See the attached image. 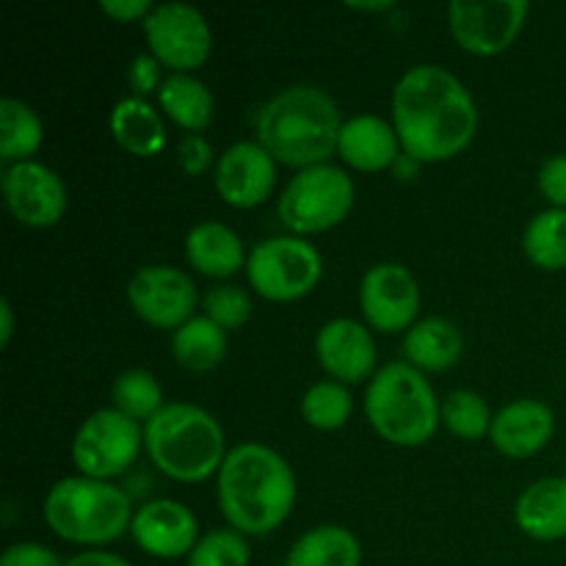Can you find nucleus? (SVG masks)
Listing matches in <instances>:
<instances>
[{
	"label": "nucleus",
	"instance_id": "nucleus-1",
	"mask_svg": "<svg viewBox=\"0 0 566 566\" xmlns=\"http://www.w3.org/2000/svg\"><path fill=\"white\" fill-rule=\"evenodd\" d=\"M390 111L403 155L415 164L457 158L479 130V108L470 88L437 64L403 72L392 88Z\"/></svg>",
	"mask_w": 566,
	"mask_h": 566
},
{
	"label": "nucleus",
	"instance_id": "nucleus-2",
	"mask_svg": "<svg viewBox=\"0 0 566 566\" xmlns=\"http://www.w3.org/2000/svg\"><path fill=\"white\" fill-rule=\"evenodd\" d=\"M216 495L224 520L243 536H269L291 517L296 475L291 464L263 442H241L227 453Z\"/></svg>",
	"mask_w": 566,
	"mask_h": 566
},
{
	"label": "nucleus",
	"instance_id": "nucleus-3",
	"mask_svg": "<svg viewBox=\"0 0 566 566\" xmlns=\"http://www.w3.org/2000/svg\"><path fill=\"white\" fill-rule=\"evenodd\" d=\"M340 111L337 103L318 86H287L276 92L254 119L258 144H263L276 164L293 169L326 164L337 153L340 138Z\"/></svg>",
	"mask_w": 566,
	"mask_h": 566
},
{
	"label": "nucleus",
	"instance_id": "nucleus-4",
	"mask_svg": "<svg viewBox=\"0 0 566 566\" xmlns=\"http://www.w3.org/2000/svg\"><path fill=\"white\" fill-rule=\"evenodd\" d=\"M144 451L171 481L199 484L219 475L227 459L224 429L197 403H166L144 423Z\"/></svg>",
	"mask_w": 566,
	"mask_h": 566
},
{
	"label": "nucleus",
	"instance_id": "nucleus-5",
	"mask_svg": "<svg viewBox=\"0 0 566 566\" xmlns=\"http://www.w3.org/2000/svg\"><path fill=\"white\" fill-rule=\"evenodd\" d=\"M365 418L385 442L398 448L426 446L437 434L442 407L423 370L407 359L381 365L365 390Z\"/></svg>",
	"mask_w": 566,
	"mask_h": 566
},
{
	"label": "nucleus",
	"instance_id": "nucleus-6",
	"mask_svg": "<svg viewBox=\"0 0 566 566\" xmlns=\"http://www.w3.org/2000/svg\"><path fill=\"white\" fill-rule=\"evenodd\" d=\"M130 495L111 481L70 475L50 486L44 497V523L72 545L103 547L133 525Z\"/></svg>",
	"mask_w": 566,
	"mask_h": 566
},
{
	"label": "nucleus",
	"instance_id": "nucleus-7",
	"mask_svg": "<svg viewBox=\"0 0 566 566\" xmlns=\"http://www.w3.org/2000/svg\"><path fill=\"white\" fill-rule=\"evenodd\" d=\"M354 197V180L340 166L318 164L291 177L276 202V213L293 235H315L346 221Z\"/></svg>",
	"mask_w": 566,
	"mask_h": 566
},
{
	"label": "nucleus",
	"instance_id": "nucleus-8",
	"mask_svg": "<svg viewBox=\"0 0 566 566\" xmlns=\"http://www.w3.org/2000/svg\"><path fill=\"white\" fill-rule=\"evenodd\" d=\"M324 274L321 252L298 235H274L249 252L247 280L269 302H296L313 293Z\"/></svg>",
	"mask_w": 566,
	"mask_h": 566
},
{
	"label": "nucleus",
	"instance_id": "nucleus-9",
	"mask_svg": "<svg viewBox=\"0 0 566 566\" xmlns=\"http://www.w3.org/2000/svg\"><path fill=\"white\" fill-rule=\"evenodd\" d=\"M144 448V429L114 407L88 415L72 440V464L77 475L111 481L127 473Z\"/></svg>",
	"mask_w": 566,
	"mask_h": 566
},
{
	"label": "nucleus",
	"instance_id": "nucleus-10",
	"mask_svg": "<svg viewBox=\"0 0 566 566\" xmlns=\"http://www.w3.org/2000/svg\"><path fill=\"white\" fill-rule=\"evenodd\" d=\"M144 25L147 48L160 66L188 75L208 61L213 33L202 11L191 3H160L149 11Z\"/></svg>",
	"mask_w": 566,
	"mask_h": 566
},
{
	"label": "nucleus",
	"instance_id": "nucleus-11",
	"mask_svg": "<svg viewBox=\"0 0 566 566\" xmlns=\"http://www.w3.org/2000/svg\"><path fill=\"white\" fill-rule=\"evenodd\" d=\"M525 0H453L448 25L462 50L473 55H497L514 44L528 17Z\"/></svg>",
	"mask_w": 566,
	"mask_h": 566
},
{
	"label": "nucleus",
	"instance_id": "nucleus-12",
	"mask_svg": "<svg viewBox=\"0 0 566 566\" xmlns=\"http://www.w3.org/2000/svg\"><path fill=\"white\" fill-rule=\"evenodd\" d=\"M127 304L144 324L155 329H180L193 318L199 293L191 276L171 265H144L127 282Z\"/></svg>",
	"mask_w": 566,
	"mask_h": 566
},
{
	"label": "nucleus",
	"instance_id": "nucleus-13",
	"mask_svg": "<svg viewBox=\"0 0 566 566\" xmlns=\"http://www.w3.org/2000/svg\"><path fill=\"white\" fill-rule=\"evenodd\" d=\"M359 307L370 329L381 335H407L418 324L420 285L401 263H379L359 282Z\"/></svg>",
	"mask_w": 566,
	"mask_h": 566
},
{
	"label": "nucleus",
	"instance_id": "nucleus-14",
	"mask_svg": "<svg viewBox=\"0 0 566 566\" xmlns=\"http://www.w3.org/2000/svg\"><path fill=\"white\" fill-rule=\"evenodd\" d=\"M6 205L20 224L33 230L55 227L66 213V186L50 166L39 160L9 164L0 175Z\"/></svg>",
	"mask_w": 566,
	"mask_h": 566
},
{
	"label": "nucleus",
	"instance_id": "nucleus-15",
	"mask_svg": "<svg viewBox=\"0 0 566 566\" xmlns=\"http://www.w3.org/2000/svg\"><path fill=\"white\" fill-rule=\"evenodd\" d=\"M213 182L230 208L249 210L271 197L276 182V160L258 142H235L221 153Z\"/></svg>",
	"mask_w": 566,
	"mask_h": 566
},
{
	"label": "nucleus",
	"instance_id": "nucleus-16",
	"mask_svg": "<svg viewBox=\"0 0 566 566\" xmlns=\"http://www.w3.org/2000/svg\"><path fill=\"white\" fill-rule=\"evenodd\" d=\"M130 534L147 556L164 558V562L188 558L199 542V520L186 503L158 497L136 509Z\"/></svg>",
	"mask_w": 566,
	"mask_h": 566
},
{
	"label": "nucleus",
	"instance_id": "nucleus-17",
	"mask_svg": "<svg viewBox=\"0 0 566 566\" xmlns=\"http://www.w3.org/2000/svg\"><path fill=\"white\" fill-rule=\"evenodd\" d=\"M315 354L326 374L340 385H363L374 379L376 340L354 318H332L315 335Z\"/></svg>",
	"mask_w": 566,
	"mask_h": 566
},
{
	"label": "nucleus",
	"instance_id": "nucleus-18",
	"mask_svg": "<svg viewBox=\"0 0 566 566\" xmlns=\"http://www.w3.org/2000/svg\"><path fill=\"white\" fill-rule=\"evenodd\" d=\"M556 434V415L545 401L517 398L497 409L492 418L490 440L497 453L509 459H528L545 451Z\"/></svg>",
	"mask_w": 566,
	"mask_h": 566
},
{
	"label": "nucleus",
	"instance_id": "nucleus-19",
	"mask_svg": "<svg viewBox=\"0 0 566 566\" xmlns=\"http://www.w3.org/2000/svg\"><path fill=\"white\" fill-rule=\"evenodd\" d=\"M398 133L392 122H385L374 114H357L343 122L337 153L352 169L357 171H385L398 164Z\"/></svg>",
	"mask_w": 566,
	"mask_h": 566
},
{
	"label": "nucleus",
	"instance_id": "nucleus-20",
	"mask_svg": "<svg viewBox=\"0 0 566 566\" xmlns=\"http://www.w3.org/2000/svg\"><path fill=\"white\" fill-rule=\"evenodd\" d=\"M514 523L536 542L566 539V475L539 479L520 492Z\"/></svg>",
	"mask_w": 566,
	"mask_h": 566
},
{
	"label": "nucleus",
	"instance_id": "nucleus-21",
	"mask_svg": "<svg viewBox=\"0 0 566 566\" xmlns=\"http://www.w3.org/2000/svg\"><path fill=\"white\" fill-rule=\"evenodd\" d=\"M186 260L193 271L210 280H227L247 269L249 254L243 252V241L232 227L221 221H199L186 235Z\"/></svg>",
	"mask_w": 566,
	"mask_h": 566
},
{
	"label": "nucleus",
	"instance_id": "nucleus-22",
	"mask_svg": "<svg viewBox=\"0 0 566 566\" xmlns=\"http://www.w3.org/2000/svg\"><path fill=\"white\" fill-rule=\"evenodd\" d=\"M403 359L423 374H440L453 368L464 354V337L453 321L429 315L420 318L412 329L403 335Z\"/></svg>",
	"mask_w": 566,
	"mask_h": 566
},
{
	"label": "nucleus",
	"instance_id": "nucleus-23",
	"mask_svg": "<svg viewBox=\"0 0 566 566\" xmlns=\"http://www.w3.org/2000/svg\"><path fill=\"white\" fill-rule=\"evenodd\" d=\"M111 136L116 138L122 149H127L136 158H153L166 147V127L153 103L144 97H122L111 108Z\"/></svg>",
	"mask_w": 566,
	"mask_h": 566
},
{
	"label": "nucleus",
	"instance_id": "nucleus-24",
	"mask_svg": "<svg viewBox=\"0 0 566 566\" xmlns=\"http://www.w3.org/2000/svg\"><path fill=\"white\" fill-rule=\"evenodd\" d=\"M158 105L175 125L188 133H202L213 122L216 99L210 88L193 75L171 72L158 88Z\"/></svg>",
	"mask_w": 566,
	"mask_h": 566
},
{
	"label": "nucleus",
	"instance_id": "nucleus-25",
	"mask_svg": "<svg viewBox=\"0 0 566 566\" xmlns=\"http://www.w3.org/2000/svg\"><path fill=\"white\" fill-rule=\"evenodd\" d=\"M171 357L191 374H208L227 357V332L208 315H193L180 329L171 332Z\"/></svg>",
	"mask_w": 566,
	"mask_h": 566
},
{
	"label": "nucleus",
	"instance_id": "nucleus-26",
	"mask_svg": "<svg viewBox=\"0 0 566 566\" xmlns=\"http://www.w3.org/2000/svg\"><path fill=\"white\" fill-rule=\"evenodd\" d=\"M363 547L343 525H318L293 542L285 566H359Z\"/></svg>",
	"mask_w": 566,
	"mask_h": 566
},
{
	"label": "nucleus",
	"instance_id": "nucleus-27",
	"mask_svg": "<svg viewBox=\"0 0 566 566\" xmlns=\"http://www.w3.org/2000/svg\"><path fill=\"white\" fill-rule=\"evenodd\" d=\"M44 142V125L36 111L14 97L0 99V158L9 164L31 160Z\"/></svg>",
	"mask_w": 566,
	"mask_h": 566
},
{
	"label": "nucleus",
	"instance_id": "nucleus-28",
	"mask_svg": "<svg viewBox=\"0 0 566 566\" xmlns=\"http://www.w3.org/2000/svg\"><path fill=\"white\" fill-rule=\"evenodd\" d=\"M523 252L536 269H566V210L547 208L528 221L523 232Z\"/></svg>",
	"mask_w": 566,
	"mask_h": 566
},
{
	"label": "nucleus",
	"instance_id": "nucleus-29",
	"mask_svg": "<svg viewBox=\"0 0 566 566\" xmlns=\"http://www.w3.org/2000/svg\"><path fill=\"white\" fill-rule=\"evenodd\" d=\"M111 403L116 412L127 415L130 420H144L147 423L153 415H158L164 403V390L158 379L147 368H127L111 385Z\"/></svg>",
	"mask_w": 566,
	"mask_h": 566
},
{
	"label": "nucleus",
	"instance_id": "nucleus-30",
	"mask_svg": "<svg viewBox=\"0 0 566 566\" xmlns=\"http://www.w3.org/2000/svg\"><path fill=\"white\" fill-rule=\"evenodd\" d=\"M354 412V398L346 385L335 379L315 381L302 398L304 423L318 431H337L348 423Z\"/></svg>",
	"mask_w": 566,
	"mask_h": 566
},
{
	"label": "nucleus",
	"instance_id": "nucleus-31",
	"mask_svg": "<svg viewBox=\"0 0 566 566\" xmlns=\"http://www.w3.org/2000/svg\"><path fill=\"white\" fill-rule=\"evenodd\" d=\"M492 418L490 403L475 390H453L442 401V426L453 437L468 442H479L490 434Z\"/></svg>",
	"mask_w": 566,
	"mask_h": 566
},
{
	"label": "nucleus",
	"instance_id": "nucleus-32",
	"mask_svg": "<svg viewBox=\"0 0 566 566\" xmlns=\"http://www.w3.org/2000/svg\"><path fill=\"white\" fill-rule=\"evenodd\" d=\"M249 562H252V551H249L247 536L232 528L202 534L188 556V566H249Z\"/></svg>",
	"mask_w": 566,
	"mask_h": 566
},
{
	"label": "nucleus",
	"instance_id": "nucleus-33",
	"mask_svg": "<svg viewBox=\"0 0 566 566\" xmlns=\"http://www.w3.org/2000/svg\"><path fill=\"white\" fill-rule=\"evenodd\" d=\"M202 310L216 326L232 332L252 318V298L241 285H216L205 293Z\"/></svg>",
	"mask_w": 566,
	"mask_h": 566
},
{
	"label": "nucleus",
	"instance_id": "nucleus-34",
	"mask_svg": "<svg viewBox=\"0 0 566 566\" xmlns=\"http://www.w3.org/2000/svg\"><path fill=\"white\" fill-rule=\"evenodd\" d=\"M536 182H539L542 197L551 202V208L566 210V155L547 158L536 175Z\"/></svg>",
	"mask_w": 566,
	"mask_h": 566
},
{
	"label": "nucleus",
	"instance_id": "nucleus-35",
	"mask_svg": "<svg viewBox=\"0 0 566 566\" xmlns=\"http://www.w3.org/2000/svg\"><path fill=\"white\" fill-rule=\"evenodd\" d=\"M177 160H180V169L186 175L197 177L208 171V166L213 164V147H210L202 133H188L180 142V147H177Z\"/></svg>",
	"mask_w": 566,
	"mask_h": 566
},
{
	"label": "nucleus",
	"instance_id": "nucleus-36",
	"mask_svg": "<svg viewBox=\"0 0 566 566\" xmlns=\"http://www.w3.org/2000/svg\"><path fill=\"white\" fill-rule=\"evenodd\" d=\"M0 566H64L55 551L39 542H17V545L6 547L0 556Z\"/></svg>",
	"mask_w": 566,
	"mask_h": 566
},
{
	"label": "nucleus",
	"instance_id": "nucleus-37",
	"mask_svg": "<svg viewBox=\"0 0 566 566\" xmlns=\"http://www.w3.org/2000/svg\"><path fill=\"white\" fill-rule=\"evenodd\" d=\"M127 83L133 86L136 97L147 99V94L158 92L160 88V61L153 53H142L130 61L127 66Z\"/></svg>",
	"mask_w": 566,
	"mask_h": 566
},
{
	"label": "nucleus",
	"instance_id": "nucleus-38",
	"mask_svg": "<svg viewBox=\"0 0 566 566\" xmlns=\"http://www.w3.org/2000/svg\"><path fill=\"white\" fill-rule=\"evenodd\" d=\"M153 9L155 6L149 0H103L99 3V11L116 22H144Z\"/></svg>",
	"mask_w": 566,
	"mask_h": 566
},
{
	"label": "nucleus",
	"instance_id": "nucleus-39",
	"mask_svg": "<svg viewBox=\"0 0 566 566\" xmlns=\"http://www.w3.org/2000/svg\"><path fill=\"white\" fill-rule=\"evenodd\" d=\"M64 566H133L127 558L116 556V553L108 551H86L77 553V556L66 558Z\"/></svg>",
	"mask_w": 566,
	"mask_h": 566
},
{
	"label": "nucleus",
	"instance_id": "nucleus-40",
	"mask_svg": "<svg viewBox=\"0 0 566 566\" xmlns=\"http://www.w3.org/2000/svg\"><path fill=\"white\" fill-rule=\"evenodd\" d=\"M0 321H3V326H0V343L9 346L11 335H14V310H11V304L6 298L0 302Z\"/></svg>",
	"mask_w": 566,
	"mask_h": 566
},
{
	"label": "nucleus",
	"instance_id": "nucleus-41",
	"mask_svg": "<svg viewBox=\"0 0 566 566\" xmlns=\"http://www.w3.org/2000/svg\"><path fill=\"white\" fill-rule=\"evenodd\" d=\"M352 9H365V11H379V9H390V3H352Z\"/></svg>",
	"mask_w": 566,
	"mask_h": 566
}]
</instances>
